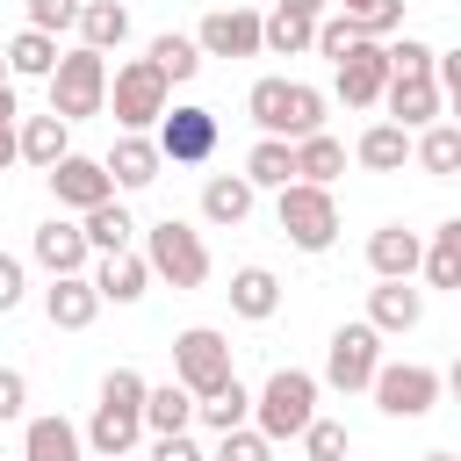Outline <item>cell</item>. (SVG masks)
<instances>
[{"mask_svg": "<svg viewBox=\"0 0 461 461\" xmlns=\"http://www.w3.org/2000/svg\"><path fill=\"white\" fill-rule=\"evenodd\" d=\"M288 158H295V180H310V187H331V180L346 173V144L324 137V130H317V137H295Z\"/></svg>", "mask_w": 461, "mask_h": 461, "instance_id": "24", "label": "cell"}, {"mask_svg": "<svg viewBox=\"0 0 461 461\" xmlns=\"http://www.w3.org/2000/svg\"><path fill=\"white\" fill-rule=\"evenodd\" d=\"M115 461H130V454H115Z\"/></svg>", "mask_w": 461, "mask_h": 461, "instance_id": "51", "label": "cell"}, {"mask_svg": "<svg viewBox=\"0 0 461 461\" xmlns=\"http://www.w3.org/2000/svg\"><path fill=\"white\" fill-rule=\"evenodd\" d=\"M274 216H281V238H288L295 252H331V238H339V202H331V187L288 180L281 202H274Z\"/></svg>", "mask_w": 461, "mask_h": 461, "instance_id": "6", "label": "cell"}, {"mask_svg": "<svg viewBox=\"0 0 461 461\" xmlns=\"http://www.w3.org/2000/svg\"><path fill=\"white\" fill-rule=\"evenodd\" d=\"M432 43H418V36H403V43H389V79H432Z\"/></svg>", "mask_w": 461, "mask_h": 461, "instance_id": "40", "label": "cell"}, {"mask_svg": "<svg viewBox=\"0 0 461 461\" xmlns=\"http://www.w3.org/2000/svg\"><path fill=\"white\" fill-rule=\"evenodd\" d=\"M151 461H202V447H194L187 432H158V447H151Z\"/></svg>", "mask_w": 461, "mask_h": 461, "instance_id": "44", "label": "cell"}, {"mask_svg": "<svg viewBox=\"0 0 461 461\" xmlns=\"http://www.w3.org/2000/svg\"><path fill=\"white\" fill-rule=\"evenodd\" d=\"M339 7H346V22H353L360 36H375V43L403 22V0H339Z\"/></svg>", "mask_w": 461, "mask_h": 461, "instance_id": "38", "label": "cell"}, {"mask_svg": "<svg viewBox=\"0 0 461 461\" xmlns=\"http://www.w3.org/2000/svg\"><path fill=\"white\" fill-rule=\"evenodd\" d=\"M144 375L137 367H108V382H101V403H94V425H86V447L101 454V461H115V454H130L137 439H144Z\"/></svg>", "mask_w": 461, "mask_h": 461, "instance_id": "1", "label": "cell"}, {"mask_svg": "<svg viewBox=\"0 0 461 461\" xmlns=\"http://www.w3.org/2000/svg\"><path fill=\"white\" fill-rule=\"evenodd\" d=\"M22 403H29V382H22L14 367H0V425H7V418H22Z\"/></svg>", "mask_w": 461, "mask_h": 461, "instance_id": "43", "label": "cell"}, {"mask_svg": "<svg viewBox=\"0 0 461 461\" xmlns=\"http://www.w3.org/2000/svg\"><path fill=\"white\" fill-rule=\"evenodd\" d=\"M43 317H50L58 331H86V324L101 317V295H94V281H86V274H58V281L43 288Z\"/></svg>", "mask_w": 461, "mask_h": 461, "instance_id": "16", "label": "cell"}, {"mask_svg": "<svg viewBox=\"0 0 461 461\" xmlns=\"http://www.w3.org/2000/svg\"><path fill=\"white\" fill-rule=\"evenodd\" d=\"M144 267H151L158 281H173V288H202V281H209V245H202L194 223L158 216V223L144 230Z\"/></svg>", "mask_w": 461, "mask_h": 461, "instance_id": "5", "label": "cell"}, {"mask_svg": "<svg viewBox=\"0 0 461 461\" xmlns=\"http://www.w3.org/2000/svg\"><path fill=\"white\" fill-rule=\"evenodd\" d=\"M310 29H317V22H303V14H288V7H274V14L259 22V50H274V58H303V50H310Z\"/></svg>", "mask_w": 461, "mask_h": 461, "instance_id": "36", "label": "cell"}, {"mask_svg": "<svg viewBox=\"0 0 461 461\" xmlns=\"http://www.w3.org/2000/svg\"><path fill=\"white\" fill-rule=\"evenodd\" d=\"M65 151H72V144H65V122H58V115H22V122H14V158H29V166L50 173Z\"/></svg>", "mask_w": 461, "mask_h": 461, "instance_id": "23", "label": "cell"}, {"mask_svg": "<svg viewBox=\"0 0 461 461\" xmlns=\"http://www.w3.org/2000/svg\"><path fill=\"white\" fill-rule=\"evenodd\" d=\"M194 50H202V58H259V14H252V7H216V14H202Z\"/></svg>", "mask_w": 461, "mask_h": 461, "instance_id": "14", "label": "cell"}, {"mask_svg": "<svg viewBox=\"0 0 461 461\" xmlns=\"http://www.w3.org/2000/svg\"><path fill=\"white\" fill-rule=\"evenodd\" d=\"M418 259H425V245H418V230H403V223H382V230L367 238V267H375L382 281H411Z\"/></svg>", "mask_w": 461, "mask_h": 461, "instance_id": "19", "label": "cell"}, {"mask_svg": "<svg viewBox=\"0 0 461 461\" xmlns=\"http://www.w3.org/2000/svg\"><path fill=\"white\" fill-rule=\"evenodd\" d=\"M22 461H79V432H72L65 418H29Z\"/></svg>", "mask_w": 461, "mask_h": 461, "instance_id": "31", "label": "cell"}, {"mask_svg": "<svg viewBox=\"0 0 461 461\" xmlns=\"http://www.w3.org/2000/svg\"><path fill=\"white\" fill-rule=\"evenodd\" d=\"M72 22H79V0H29V29L58 36V29H72Z\"/></svg>", "mask_w": 461, "mask_h": 461, "instance_id": "42", "label": "cell"}, {"mask_svg": "<svg viewBox=\"0 0 461 461\" xmlns=\"http://www.w3.org/2000/svg\"><path fill=\"white\" fill-rule=\"evenodd\" d=\"M216 461H274V439H259L252 425H238V432H216Z\"/></svg>", "mask_w": 461, "mask_h": 461, "instance_id": "41", "label": "cell"}, {"mask_svg": "<svg viewBox=\"0 0 461 461\" xmlns=\"http://www.w3.org/2000/svg\"><path fill=\"white\" fill-rule=\"evenodd\" d=\"M310 418H317V375H303V367H274L267 389L252 396V432H259V439H303Z\"/></svg>", "mask_w": 461, "mask_h": 461, "instance_id": "3", "label": "cell"}, {"mask_svg": "<svg viewBox=\"0 0 461 461\" xmlns=\"http://www.w3.org/2000/svg\"><path fill=\"white\" fill-rule=\"evenodd\" d=\"M216 137H223V130H216V115H209L202 101H180V108H166V115H158V137H151V144H158V158H166V166H202V158L216 151Z\"/></svg>", "mask_w": 461, "mask_h": 461, "instance_id": "9", "label": "cell"}, {"mask_svg": "<svg viewBox=\"0 0 461 461\" xmlns=\"http://www.w3.org/2000/svg\"><path fill=\"white\" fill-rule=\"evenodd\" d=\"M86 281H94L101 303H137V295L151 288V267H144V252H101V267H94Z\"/></svg>", "mask_w": 461, "mask_h": 461, "instance_id": "20", "label": "cell"}, {"mask_svg": "<svg viewBox=\"0 0 461 461\" xmlns=\"http://www.w3.org/2000/svg\"><path fill=\"white\" fill-rule=\"evenodd\" d=\"M43 180H50L58 209H79V216H86V209H101V202H115V180L101 173V158H79V151H65Z\"/></svg>", "mask_w": 461, "mask_h": 461, "instance_id": "13", "label": "cell"}, {"mask_svg": "<svg viewBox=\"0 0 461 461\" xmlns=\"http://www.w3.org/2000/svg\"><path fill=\"white\" fill-rule=\"evenodd\" d=\"M353 158H360L367 173H403V158H411V130H396V122H375V130H360Z\"/></svg>", "mask_w": 461, "mask_h": 461, "instance_id": "26", "label": "cell"}, {"mask_svg": "<svg viewBox=\"0 0 461 461\" xmlns=\"http://www.w3.org/2000/svg\"><path fill=\"white\" fill-rule=\"evenodd\" d=\"M331 65H339V101H346V108H375V101H382V86H389V43L360 36V43H346Z\"/></svg>", "mask_w": 461, "mask_h": 461, "instance_id": "12", "label": "cell"}, {"mask_svg": "<svg viewBox=\"0 0 461 461\" xmlns=\"http://www.w3.org/2000/svg\"><path fill=\"white\" fill-rule=\"evenodd\" d=\"M303 447H310V461H346L353 432H346L339 418H310V425H303Z\"/></svg>", "mask_w": 461, "mask_h": 461, "instance_id": "39", "label": "cell"}, {"mask_svg": "<svg viewBox=\"0 0 461 461\" xmlns=\"http://www.w3.org/2000/svg\"><path fill=\"white\" fill-rule=\"evenodd\" d=\"M418 267H425V281H432V288H461V223H439Z\"/></svg>", "mask_w": 461, "mask_h": 461, "instance_id": "35", "label": "cell"}, {"mask_svg": "<svg viewBox=\"0 0 461 461\" xmlns=\"http://www.w3.org/2000/svg\"><path fill=\"white\" fill-rule=\"evenodd\" d=\"M0 86H7V58H0Z\"/></svg>", "mask_w": 461, "mask_h": 461, "instance_id": "49", "label": "cell"}, {"mask_svg": "<svg viewBox=\"0 0 461 461\" xmlns=\"http://www.w3.org/2000/svg\"><path fill=\"white\" fill-rule=\"evenodd\" d=\"M14 166V122H0V173Z\"/></svg>", "mask_w": 461, "mask_h": 461, "instance_id": "47", "label": "cell"}, {"mask_svg": "<svg viewBox=\"0 0 461 461\" xmlns=\"http://www.w3.org/2000/svg\"><path fill=\"white\" fill-rule=\"evenodd\" d=\"M274 7H288V14H303V22H317V14H324V0H274Z\"/></svg>", "mask_w": 461, "mask_h": 461, "instance_id": "46", "label": "cell"}, {"mask_svg": "<svg viewBox=\"0 0 461 461\" xmlns=\"http://www.w3.org/2000/svg\"><path fill=\"white\" fill-rule=\"evenodd\" d=\"M425 461H454V454H425Z\"/></svg>", "mask_w": 461, "mask_h": 461, "instance_id": "50", "label": "cell"}, {"mask_svg": "<svg viewBox=\"0 0 461 461\" xmlns=\"http://www.w3.org/2000/svg\"><path fill=\"white\" fill-rule=\"evenodd\" d=\"M173 382H180L187 396L223 389V382H230V339L209 331V324H187V331L173 339Z\"/></svg>", "mask_w": 461, "mask_h": 461, "instance_id": "8", "label": "cell"}, {"mask_svg": "<svg viewBox=\"0 0 461 461\" xmlns=\"http://www.w3.org/2000/svg\"><path fill=\"white\" fill-rule=\"evenodd\" d=\"M166 79H158V65L151 58H130V65H115V79H108V108H115V122L130 130V137H144L158 115H166Z\"/></svg>", "mask_w": 461, "mask_h": 461, "instance_id": "7", "label": "cell"}, {"mask_svg": "<svg viewBox=\"0 0 461 461\" xmlns=\"http://www.w3.org/2000/svg\"><path fill=\"white\" fill-rule=\"evenodd\" d=\"M194 418H202L209 432H238V425L252 418V396H245V382L230 375L223 389H209V396H194Z\"/></svg>", "mask_w": 461, "mask_h": 461, "instance_id": "30", "label": "cell"}, {"mask_svg": "<svg viewBox=\"0 0 461 461\" xmlns=\"http://www.w3.org/2000/svg\"><path fill=\"white\" fill-rule=\"evenodd\" d=\"M108 108V58L101 50H65L58 65H50V115L72 130V122H86V115H101Z\"/></svg>", "mask_w": 461, "mask_h": 461, "instance_id": "4", "label": "cell"}, {"mask_svg": "<svg viewBox=\"0 0 461 461\" xmlns=\"http://www.w3.org/2000/svg\"><path fill=\"white\" fill-rule=\"evenodd\" d=\"M418 317H425V295H418L411 281L367 288V324H375V331H418Z\"/></svg>", "mask_w": 461, "mask_h": 461, "instance_id": "21", "label": "cell"}, {"mask_svg": "<svg viewBox=\"0 0 461 461\" xmlns=\"http://www.w3.org/2000/svg\"><path fill=\"white\" fill-rule=\"evenodd\" d=\"M418 166L439 173V180H454V173H461V130H454V122H432V130L418 137Z\"/></svg>", "mask_w": 461, "mask_h": 461, "instance_id": "37", "label": "cell"}, {"mask_svg": "<svg viewBox=\"0 0 461 461\" xmlns=\"http://www.w3.org/2000/svg\"><path fill=\"white\" fill-rule=\"evenodd\" d=\"M7 79H50V65H58V36H43V29H22L7 50Z\"/></svg>", "mask_w": 461, "mask_h": 461, "instance_id": "28", "label": "cell"}, {"mask_svg": "<svg viewBox=\"0 0 461 461\" xmlns=\"http://www.w3.org/2000/svg\"><path fill=\"white\" fill-rule=\"evenodd\" d=\"M72 29H79L86 50L108 58V50H122V36H130V7H122V0H79V22H72Z\"/></svg>", "mask_w": 461, "mask_h": 461, "instance_id": "22", "label": "cell"}, {"mask_svg": "<svg viewBox=\"0 0 461 461\" xmlns=\"http://www.w3.org/2000/svg\"><path fill=\"white\" fill-rule=\"evenodd\" d=\"M375 403L382 418H425L439 403V367H418V360H396V367H375Z\"/></svg>", "mask_w": 461, "mask_h": 461, "instance_id": "11", "label": "cell"}, {"mask_svg": "<svg viewBox=\"0 0 461 461\" xmlns=\"http://www.w3.org/2000/svg\"><path fill=\"white\" fill-rule=\"evenodd\" d=\"M22 108H14V86H0V122H14Z\"/></svg>", "mask_w": 461, "mask_h": 461, "instance_id": "48", "label": "cell"}, {"mask_svg": "<svg viewBox=\"0 0 461 461\" xmlns=\"http://www.w3.org/2000/svg\"><path fill=\"white\" fill-rule=\"evenodd\" d=\"M288 180H295L288 144H281V137H259V144H252V158H245V187H274V194H281Z\"/></svg>", "mask_w": 461, "mask_h": 461, "instance_id": "33", "label": "cell"}, {"mask_svg": "<svg viewBox=\"0 0 461 461\" xmlns=\"http://www.w3.org/2000/svg\"><path fill=\"white\" fill-rule=\"evenodd\" d=\"M202 216L209 223H245L252 216V187H245V173H209V187H202Z\"/></svg>", "mask_w": 461, "mask_h": 461, "instance_id": "27", "label": "cell"}, {"mask_svg": "<svg viewBox=\"0 0 461 461\" xmlns=\"http://www.w3.org/2000/svg\"><path fill=\"white\" fill-rule=\"evenodd\" d=\"M79 230H86V252H130V230H137V223H130L122 202H101V209H86Z\"/></svg>", "mask_w": 461, "mask_h": 461, "instance_id": "34", "label": "cell"}, {"mask_svg": "<svg viewBox=\"0 0 461 461\" xmlns=\"http://www.w3.org/2000/svg\"><path fill=\"white\" fill-rule=\"evenodd\" d=\"M382 367V331L375 324H339L331 346H324V382L331 389H367Z\"/></svg>", "mask_w": 461, "mask_h": 461, "instance_id": "10", "label": "cell"}, {"mask_svg": "<svg viewBox=\"0 0 461 461\" xmlns=\"http://www.w3.org/2000/svg\"><path fill=\"white\" fill-rule=\"evenodd\" d=\"M245 115L259 122V137L295 144V137H317V130H324V94L303 86V79H252Z\"/></svg>", "mask_w": 461, "mask_h": 461, "instance_id": "2", "label": "cell"}, {"mask_svg": "<svg viewBox=\"0 0 461 461\" xmlns=\"http://www.w3.org/2000/svg\"><path fill=\"white\" fill-rule=\"evenodd\" d=\"M144 58L158 65V79H166V86H180V79H194V72H202L194 36H173V29H166V36H151V50H144Z\"/></svg>", "mask_w": 461, "mask_h": 461, "instance_id": "32", "label": "cell"}, {"mask_svg": "<svg viewBox=\"0 0 461 461\" xmlns=\"http://www.w3.org/2000/svg\"><path fill=\"white\" fill-rule=\"evenodd\" d=\"M29 252H36V267H43L50 281H58V274H79V267H86V230L65 223V216H50V223H36Z\"/></svg>", "mask_w": 461, "mask_h": 461, "instance_id": "15", "label": "cell"}, {"mask_svg": "<svg viewBox=\"0 0 461 461\" xmlns=\"http://www.w3.org/2000/svg\"><path fill=\"white\" fill-rule=\"evenodd\" d=\"M230 310H238L245 324H267V317L281 310V281H274L267 267H238V274H230Z\"/></svg>", "mask_w": 461, "mask_h": 461, "instance_id": "25", "label": "cell"}, {"mask_svg": "<svg viewBox=\"0 0 461 461\" xmlns=\"http://www.w3.org/2000/svg\"><path fill=\"white\" fill-rule=\"evenodd\" d=\"M382 101H389V122H396V130H432L439 108H447V94H439L432 79H389Z\"/></svg>", "mask_w": 461, "mask_h": 461, "instance_id": "17", "label": "cell"}, {"mask_svg": "<svg viewBox=\"0 0 461 461\" xmlns=\"http://www.w3.org/2000/svg\"><path fill=\"white\" fill-rule=\"evenodd\" d=\"M14 303H22V259H7V252H0V317H7Z\"/></svg>", "mask_w": 461, "mask_h": 461, "instance_id": "45", "label": "cell"}, {"mask_svg": "<svg viewBox=\"0 0 461 461\" xmlns=\"http://www.w3.org/2000/svg\"><path fill=\"white\" fill-rule=\"evenodd\" d=\"M158 166H166V158H158V144H151V137H130V130H122V137L108 144V158H101V173H108L115 187H151V180H158Z\"/></svg>", "mask_w": 461, "mask_h": 461, "instance_id": "18", "label": "cell"}, {"mask_svg": "<svg viewBox=\"0 0 461 461\" xmlns=\"http://www.w3.org/2000/svg\"><path fill=\"white\" fill-rule=\"evenodd\" d=\"M187 425H194V396L180 382L144 389V432H187Z\"/></svg>", "mask_w": 461, "mask_h": 461, "instance_id": "29", "label": "cell"}]
</instances>
